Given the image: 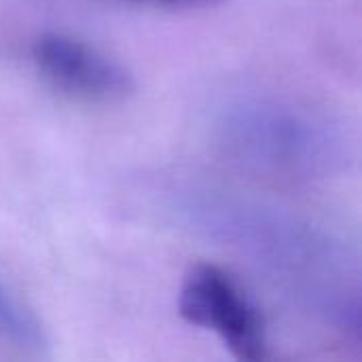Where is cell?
Returning a JSON list of instances; mask_svg holds the SVG:
<instances>
[{"instance_id": "1", "label": "cell", "mask_w": 362, "mask_h": 362, "mask_svg": "<svg viewBox=\"0 0 362 362\" xmlns=\"http://www.w3.org/2000/svg\"><path fill=\"white\" fill-rule=\"evenodd\" d=\"M178 312L191 327L214 331L238 361L267 358L263 316L229 272L210 263L191 267L180 286Z\"/></svg>"}, {"instance_id": "2", "label": "cell", "mask_w": 362, "mask_h": 362, "mask_svg": "<svg viewBox=\"0 0 362 362\" xmlns=\"http://www.w3.org/2000/svg\"><path fill=\"white\" fill-rule=\"evenodd\" d=\"M36 72L55 89L85 102H121L136 89L132 72L93 45L62 32H42L30 45Z\"/></svg>"}, {"instance_id": "3", "label": "cell", "mask_w": 362, "mask_h": 362, "mask_svg": "<svg viewBox=\"0 0 362 362\" xmlns=\"http://www.w3.org/2000/svg\"><path fill=\"white\" fill-rule=\"evenodd\" d=\"M233 144L278 170H310L322 161L325 138L314 121L282 108H255L233 123Z\"/></svg>"}, {"instance_id": "4", "label": "cell", "mask_w": 362, "mask_h": 362, "mask_svg": "<svg viewBox=\"0 0 362 362\" xmlns=\"http://www.w3.org/2000/svg\"><path fill=\"white\" fill-rule=\"evenodd\" d=\"M0 339L32 356L49 354V335L32 305L0 278Z\"/></svg>"}, {"instance_id": "5", "label": "cell", "mask_w": 362, "mask_h": 362, "mask_svg": "<svg viewBox=\"0 0 362 362\" xmlns=\"http://www.w3.org/2000/svg\"><path fill=\"white\" fill-rule=\"evenodd\" d=\"M134 4H153V6H170V8H191V6H212L221 0H123Z\"/></svg>"}]
</instances>
